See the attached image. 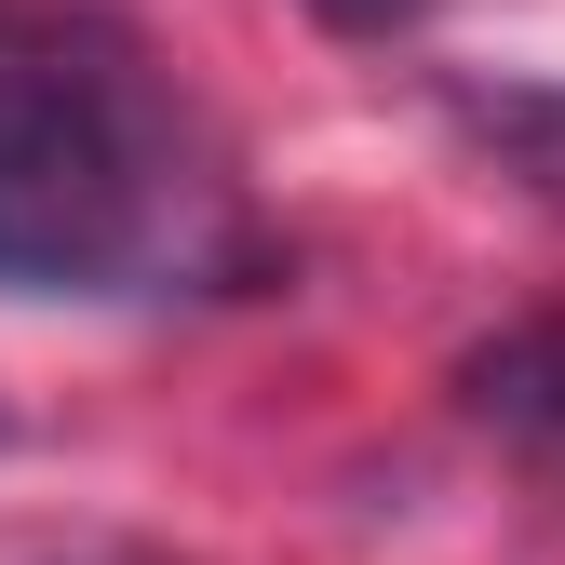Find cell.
Returning a JSON list of instances; mask_svg holds the SVG:
<instances>
[{
  "label": "cell",
  "mask_w": 565,
  "mask_h": 565,
  "mask_svg": "<svg viewBox=\"0 0 565 565\" xmlns=\"http://www.w3.org/2000/svg\"><path fill=\"white\" fill-rule=\"evenodd\" d=\"M256 269L216 135L108 14H0V297H189Z\"/></svg>",
  "instance_id": "obj_1"
},
{
  "label": "cell",
  "mask_w": 565,
  "mask_h": 565,
  "mask_svg": "<svg viewBox=\"0 0 565 565\" xmlns=\"http://www.w3.org/2000/svg\"><path fill=\"white\" fill-rule=\"evenodd\" d=\"M458 391H471L484 431H512V445L565 458V310H552V323H512V337H484L471 364H458Z\"/></svg>",
  "instance_id": "obj_2"
},
{
  "label": "cell",
  "mask_w": 565,
  "mask_h": 565,
  "mask_svg": "<svg viewBox=\"0 0 565 565\" xmlns=\"http://www.w3.org/2000/svg\"><path fill=\"white\" fill-rule=\"evenodd\" d=\"M458 121H471L484 149H499V162L552 202V216H565V95H552V82H499V95L471 82V95H458Z\"/></svg>",
  "instance_id": "obj_3"
},
{
  "label": "cell",
  "mask_w": 565,
  "mask_h": 565,
  "mask_svg": "<svg viewBox=\"0 0 565 565\" xmlns=\"http://www.w3.org/2000/svg\"><path fill=\"white\" fill-rule=\"evenodd\" d=\"M323 14H350V28H377V14H417V0H323Z\"/></svg>",
  "instance_id": "obj_4"
},
{
  "label": "cell",
  "mask_w": 565,
  "mask_h": 565,
  "mask_svg": "<svg viewBox=\"0 0 565 565\" xmlns=\"http://www.w3.org/2000/svg\"><path fill=\"white\" fill-rule=\"evenodd\" d=\"M67 565H135V552H67Z\"/></svg>",
  "instance_id": "obj_5"
}]
</instances>
